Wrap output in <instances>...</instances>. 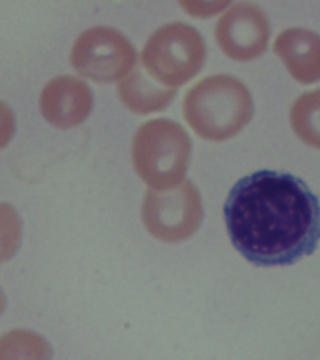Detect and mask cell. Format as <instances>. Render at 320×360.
<instances>
[{
  "label": "cell",
  "instance_id": "1",
  "mask_svg": "<svg viewBox=\"0 0 320 360\" xmlns=\"http://www.w3.org/2000/svg\"><path fill=\"white\" fill-rule=\"evenodd\" d=\"M235 249L256 267H286L320 242V200L301 178L262 169L234 184L223 208Z\"/></svg>",
  "mask_w": 320,
  "mask_h": 360
},
{
  "label": "cell",
  "instance_id": "2",
  "mask_svg": "<svg viewBox=\"0 0 320 360\" xmlns=\"http://www.w3.org/2000/svg\"><path fill=\"white\" fill-rule=\"evenodd\" d=\"M254 104L245 84L231 75L210 76L186 93L184 113L205 140L220 141L238 134L250 122Z\"/></svg>",
  "mask_w": 320,
  "mask_h": 360
},
{
  "label": "cell",
  "instance_id": "3",
  "mask_svg": "<svg viewBox=\"0 0 320 360\" xmlns=\"http://www.w3.org/2000/svg\"><path fill=\"white\" fill-rule=\"evenodd\" d=\"M191 155V140L188 132L168 119H155L143 124L133 141L135 168L153 186L177 183L186 174Z\"/></svg>",
  "mask_w": 320,
  "mask_h": 360
},
{
  "label": "cell",
  "instance_id": "4",
  "mask_svg": "<svg viewBox=\"0 0 320 360\" xmlns=\"http://www.w3.org/2000/svg\"><path fill=\"white\" fill-rule=\"evenodd\" d=\"M205 56V41L197 30L174 22L150 37L139 60L158 83L177 89L200 72Z\"/></svg>",
  "mask_w": 320,
  "mask_h": 360
},
{
  "label": "cell",
  "instance_id": "5",
  "mask_svg": "<svg viewBox=\"0 0 320 360\" xmlns=\"http://www.w3.org/2000/svg\"><path fill=\"white\" fill-rule=\"evenodd\" d=\"M137 61L134 47L113 28L97 27L82 34L70 56L73 69L98 83L126 77Z\"/></svg>",
  "mask_w": 320,
  "mask_h": 360
},
{
  "label": "cell",
  "instance_id": "6",
  "mask_svg": "<svg viewBox=\"0 0 320 360\" xmlns=\"http://www.w3.org/2000/svg\"><path fill=\"white\" fill-rule=\"evenodd\" d=\"M215 36L221 49L229 58L250 61L267 49L270 24L257 5L237 3L218 20Z\"/></svg>",
  "mask_w": 320,
  "mask_h": 360
},
{
  "label": "cell",
  "instance_id": "7",
  "mask_svg": "<svg viewBox=\"0 0 320 360\" xmlns=\"http://www.w3.org/2000/svg\"><path fill=\"white\" fill-rule=\"evenodd\" d=\"M93 94L86 82L72 75L59 76L46 84L41 96L42 115L59 129L83 123L91 112Z\"/></svg>",
  "mask_w": 320,
  "mask_h": 360
},
{
  "label": "cell",
  "instance_id": "8",
  "mask_svg": "<svg viewBox=\"0 0 320 360\" xmlns=\"http://www.w3.org/2000/svg\"><path fill=\"white\" fill-rule=\"evenodd\" d=\"M274 52L294 79L304 84L320 80V36L305 28H290L280 33Z\"/></svg>",
  "mask_w": 320,
  "mask_h": 360
},
{
  "label": "cell",
  "instance_id": "9",
  "mask_svg": "<svg viewBox=\"0 0 320 360\" xmlns=\"http://www.w3.org/2000/svg\"><path fill=\"white\" fill-rule=\"evenodd\" d=\"M118 92L121 101L133 112L148 115L165 109L174 101L177 89L158 83L138 59L132 72L119 83Z\"/></svg>",
  "mask_w": 320,
  "mask_h": 360
},
{
  "label": "cell",
  "instance_id": "10",
  "mask_svg": "<svg viewBox=\"0 0 320 360\" xmlns=\"http://www.w3.org/2000/svg\"><path fill=\"white\" fill-rule=\"evenodd\" d=\"M52 347L46 339L27 330H15L0 337V360H51Z\"/></svg>",
  "mask_w": 320,
  "mask_h": 360
},
{
  "label": "cell",
  "instance_id": "11",
  "mask_svg": "<svg viewBox=\"0 0 320 360\" xmlns=\"http://www.w3.org/2000/svg\"><path fill=\"white\" fill-rule=\"evenodd\" d=\"M290 123L300 140L320 149V90L302 94L296 99Z\"/></svg>",
  "mask_w": 320,
  "mask_h": 360
},
{
  "label": "cell",
  "instance_id": "12",
  "mask_svg": "<svg viewBox=\"0 0 320 360\" xmlns=\"http://www.w3.org/2000/svg\"><path fill=\"white\" fill-rule=\"evenodd\" d=\"M22 222L13 206L0 203V263L8 262L19 250Z\"/></svg>",
  "mask_w": 320,
  "mask_h": 360
},
{
  "label": "cell",
  "instance_id": "13",
  "mask_svg": "<svg viewBox=\"0 0 320 360\" xmlns=\"http://www.w3.org/2000/svg\"><path fill=\"white\" fill-rule=\"evenodd\" d=\"M15 132V117L10 108L0 101V149L4 148Z\"/></svg>",
  "mask_w": 320,
  "mask_h": 360
},
{
  "label": "cell",
  "instance_id": "14",
  "mask_svg": "<svg viewBox=\"0 0 320 360\" xmlns=\"http://www.w3.org/2000/svg\"><path fill=\"white\" fill-rule=\"evenodd\" d=\"M5 307H6L5 296H4V294H3L1 289H0V316H1L3 311H4Z\"/></svg>",
  "mask_w": 320,
  "mask_h": 360
}]
</instances>
